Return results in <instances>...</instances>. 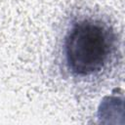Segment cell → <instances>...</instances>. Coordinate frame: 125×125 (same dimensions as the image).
Here are the masks:
<instances>
[{
  "mask_svg": "<svg viewBox=\"0 0 125 125\" xmlns=\"http://www.w3.org/2000/svg\"><path fill=\"white\" fill-rule=\"evenodd\" d=\"M115 44V34L106 23L93 19L79 20L64 39L66 65L78 77L99 74L111 61Z\"/></svg>",
  "mask_w": 125,
  "mask_h": 125,
  "instance_id": "6da1fadb",
  "label": "cell"
}]
</instances>
